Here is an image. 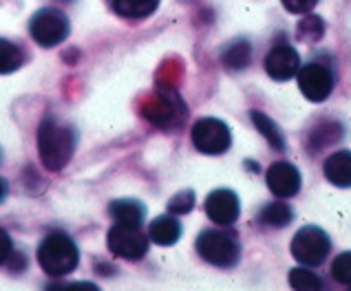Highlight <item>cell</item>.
Masks as SVG:
<instances>
[{
    "label": "cell",
    "mask_w": 351,
    "mask_h": 291,
    "mask_svg": "<svg viewBox=\"0 0 351 291\" xmlns=\"http://www.w3.org/2000/svg\"><path fill=\"white\" fill-rule=\"evenodd\" d=\"M142 113L150 124H155L159 128H175L184 122L186 108L182 104V99L175 97L170 91H166V93L150 97L142 106Z\"/></svg>",
    "instance_id": "52a82bcc"
},
{
    "label": "cell",
    "mask_w": 351,
    "mask_h": 291,
    "mask_svg": "<svg viewBox=\"0 0 351 291\" xmlns=\"http://www.w3.org/2000/svg\"><path fill=\"white\" fill-rule=\"evenodd\" d=\"M75 144L77 137L71 126L60 122L53 115H47L43 119V124L38 128V155L47 170H51V173L62 170L71 162Z\"/></svg>",
    "instance_id": "6da1fadb"
},
{
    "label": "cell",
    "mask_w": 351,
    "mask_h": 291,
    "mask_svg": "<svg viewBox=\"0 0 351 291\" xmlns=\"http://www.w3.org/2000/svg\"><path fill=\"white\" fill-rule=\"evenodd\" d=\"M148 238L153 240L155 245H175L179 238H182V223L175 216H157L148 229Z\"/></svg>",
    "instance_id": "9a60e30c"
},
{
    "label": "cell",
    "mask_w": 351,
    "mask_h": 291,
    "mask_svg": "<svg viewBox=\"0 0 351 291\" xmlns=\"http://www.w3.org/2000/svg\"><path fill=\"white\" fill-rule=\"evenodd\" d=\"M298 88L309 102H325L334 91V73L325 64L309 62L298 68Z\"/></svg>",
    "instance_id": "9c48e42d"
},
{
    "label": "cell",
    "mask_w": 351,
    "mask_h": 291,
    "mask_svg": "<svg viewBox=\"0 0 351 291\" xmlns=\"http://www.w3.org/2000/svg\"><path fill=\"white\" fill-rule=\"evenodd\" d=\"M289 285L298 291H316V289L323 287V280L305 267H296L289 272Z\"/></svg>",
    "instance_id": "44dd1931"
},
{
    "label": "cell",
    "mask_w": 351,
    "mask_h": 291,
    "mask_svg": "<svg viewBox=\"0 0 351 291\" xmlns=\"http://www.w3.org/2000/svg\"><path fill=\"white\" fill-rule=\"evenodd\" d=\"M117 16L128 20H142L159 7V0H111Z\"/></svg>",
    "instance_id": "e0dca14e"
},
{
    "label": "cell",
    "mask_w": 351,
    "mask_h": 291,
    "mask_svg": "<svg viewBox=\"0 0 351 291\" xmlns=\"http://www.w3.org/2000/svg\"><path fill=\"white\" fill-rule=\"evenodd\" d=\"M193 144L204 155H223L232 144V133L226 122L217 117H204L193 126Z\"/></svg>",
    "instance_id": "8992f818"
},
{
    "label": "cell",
    "mask_w": 351,
    "mask_h": 291,
    "mask_svg": "<svg viewBox=\"0 0 351 291\" xmlns=\"http://www.w3.org/2000/svg\"><path fill=\"white\" fill-rule=\"evenodd\" d=\"M289 14H309L318 0H280Z\"/></svg>",
    "instance_id": "d4e9b609"
},
{
    "label": "cell",
    "mask_w": 351,
    "mask_h": 291,
    "mask_svg": "<svg viewBox=\"0 0 351 291\" xmlns=\"http://www.w3.org/2000/svg\"><path fill=\"white\" fill-rule=\"evenodd\" d=\"M80 252L73 238L64 232H51L38 247V263L49 276H66L77 267Z\"/></svg>",
    "instance_id": "7a4b0ae2"
},
{
    "label": "cell",
    "mask_w": 351,
    "mask_h": 291,
    "mask_svg": "<svg viewBox=\"0 0 351 291\" xmlns=\"http://www.w3.org/2000/svg\"><path fill=\"white\" fill-rule=\"evenodd\" d=\"M265 181H267V188L269 192L278 199H289V197H296L298 190H300V184H303V179H300V173L294 164L289 162H276L267 168L265 173Z\"/></svg>",
    "instance_id": "30bf717a"
},
{
    "label": "cell",
    "mask_w": 351,
    "mask_h": 291,
    "mask_svg": "<svg viewBox=\"0 0 351 291\" xmlns=\"http://www.w3.org/2000/svg\"><path fill=\"white\" fill-rule=\"evenodd\" d=\"M252 122H254V126L258 128V133L263 135L265 139H267V144L272 146L274 150H283L285 148V137H283V133H280V128L269 119L265 113H261V110H252Z\"/></svg>",
    "instance_id": "d6986e66"
},
{
    "label": "cell",
    "mask_w": 351,
    "mask_h": 291,
    "mask_svg": "<svg viewBox=\"0 0 351 291\" xmlns=\"http://www.w3.org/2000/svg\"><path fill=\"white\" fill-rule=\"evenodd\" d=\"M197 254L215 267H234L241 256V245L232 232L206 229L197 238Z\"/></svg>",
    "instance_id": "3957f363"
},
{
    "label": "cell",
    "mask_w": 351,
    "mask_h": 291,
    "mask_svg": "<svg viewBox=\"0 0 351 291\" xmlns=\"http://www.w3.org/2000/svg\"><path fill=\"white\" fill-rule=\"evenodd\" d=\"M108 249L126 260H142L148 252V238L139 232V227H130V225H119L115 223L108 232Z\"/></svg>",
    "instance_id": "ba28073f"
},
{
    "label": "cell",
    "mask_w": 351,
    "mask_h": 291,
    "mask_svg": "<svg viewBox=\"0 0 351 291\" xmlns=\"http://www.w3.org/2000/svg\"><path fill=\"white\" fill-rule=\"evenodd\" d=\"M332 276L340 285H351V252H343L336 256L332 265Z\"/></svg>",
    "instance_id": "cb8c5ba5"
},
{
    "label": "cell",
    "mask_w": 351,
    "mask_h": 291,
    "mask_svg": "<svg viewBox=\"0 0 351 291\" xmlns=\"http://www.w3.org/2000/svg\"><path fill=\"white\" fill-rule=\"evenodd\" d=\"M300 68V55L289 45H274L272 51L265 55V73L276 82L292 79Z\"/></svg>",
    "instance_id": "8fae6325"
},
{
    "label": "cell",
    "mask_w": 351,
    "mask_h": 291,
    "mask_svg": "<svg viewBox=\"0 0 351 291\" xmlns=\"http://www.w3.org/2000/svg\"><path fill=\"white\" fill-rule=\"evenodd\" d=\"M325 179L338 188H351V150H336L325 159Z\"/></svg>",
    "instance_id": "4fadbf2b"
},
{
    "label": "cell",
    "mask_w": 351,
    "mask_h": 291,
    "mask_svg": "<svg viewBox=\"0 0 351 291\" xmlns=\"http://www.w3.org/2000/svg\"><path fill=\"white\" fill-rule=\"evenodd\" d=\"M250 60H252V47H250L247 40H234L221 53V62L228 71H243L250 64Z\"/></svg>",
    "instance_id": "2e32d148"
},
{
    "label": "cell",
    "mask_w": 351,
    "mask_h": 291,
    "mask_svg": "<svg viewBox=\"0 0 351 291\" xmlns=\"http://www.w3.org/2000/svg\"><path fill=\"white\" fill-rule=\"evenodd\" d=\"M195 207V192L193 190H184V192L175 194L168 201V212L170 214H188Z\"/></svg>",
    "instance_id": "603a6c76"
},
{
    "label": "cell",
    "mask_w": 351,
    "mask_h": 291,
    "mask_svg": "<svg viewBox=\"0 0 351 291\" xmlns=\"http://www.w3.org/2000/svg\"><path fill=\"white\" fill-rule=\"evenodd\" d=\"M25 62V51L18 45L9 42V40L0 38V75L18 71Z\"/></svg>",
    "instance_id": "ffe728a7"
},
{
    "label": "cell",
    "mask_w": 351,
    "mask_h": 291,
    "mask_svg": "<svg viewBox=\"0 0 351 291\" xmlns=\"http://www.w3.org/2000/svg\"><path fill=\"white\" fill-rule=\"evenodd\" d=\"M332 252V238L325 229L316 225H307L298 229L292 240V256L305 267H318L325 263V258Z\"/></svg>",
    "instance_id": "277c9868"
},
{
    "label": "cell",
    "mask_w": 351,
    "mask_h": 291,
    "mask_svg": "<svg viewBox=\"0 0 351 291\" xmlns=\"http://www.w3.org/2000/svg\"><path fill=\"white\" fill-rule=\"evenodd\" d=\"M206 214L210 220H215L217 225H232L241 214L239 197L232 190H215L206 199Z\"/></svg>",
    "instance_id": "7c38bea8"
},
{
    "label": "cell",
    "mask_w": 351,
    "mask_h": 291,
    "mask_svg": "<svg viewBox=\"0 0 351 291\" xmlns=\"http://www.w3.org/2000/svg\"><path fill=\"white\" fill-rule=\"evenodd\" d=\"M12 252H14L12 238H9V234L5 232V229H0V265H3L5 260L12 256Z\"/></svg>",
    "instance_id": "484cf974"
},
{
    "label": "cell",
    "mask_w": 351,
    "mask_h": 291,
    "mask_svg": "<svg viewBox=\"0 0 351 291\" xmlns=\"http://www.w3.org/2000/svg\"><path fill=\"white\" fill-rule=\"evenodd\" d=\"M325 36V23L318 16H307L298 23V40L303 42H318Z\"/></svg>",
    "instance_id": "7402d4cb"
},
{
    "label": "cell",
    "mask_w": 351,
    "mask_h": 291,
    "mask_svg": "<svg viewBox=\"0 0 351 291\" xmlns=\"http://www.w3.org/2000/svg\"><path fill=\"white\" fill-rule=\"evenodd\" d=\"M69 18L60 9H40L29 20V34L40 47H58L69 38Z\"/></svg>",
    "instance_id": "5b68a950"
},
{
    "label": "cell",
    "mask_w": 351,
    "mask_h": 291,
    "mask_svg": "<svg viewBox=\"0 0 351 291\" xmlns=\"http://www.w3.org/2000/svg\"><path fill=\"white\" fill-rule=\"evenodd\" d=\"M108 214L117 220L119 225H130V227H142L144 216H146V207L135 199H117L108 207Z\"/></svg>",
    "instance_id": "5bb4252c"
},
{
    "label": "cell",
    "mask_w": 351,
    "mask_h": 291,
    "mask_svg": "<svg viewBox=\"0 0 351 291\" xmlns=\"http://www.w3.org/2000/svg\"><path fill=\"white\" fill-rule=\"evenodd\" d=\"M294 212L287 203H269L258 212V223H263L267 227H287L292 223Z\"/></svg>",
    "instance_id": "ac0fdd59"
},
{
    "label": "cell",
    "mask_w": 351,
    "mask_h": 291,
    "mask_svg": "<svg viewBox=\"0 0 351 291\" xmlns=\"http://www.w3.org/2000/svg\"><path fill=\"white\" fill-rule=\"evenodd\" d=\"M5 194H7V181H5L3 177H0V201L5 199Z\"/></svg>",
    "instance_id": "4316f807"
}]
</instances>
